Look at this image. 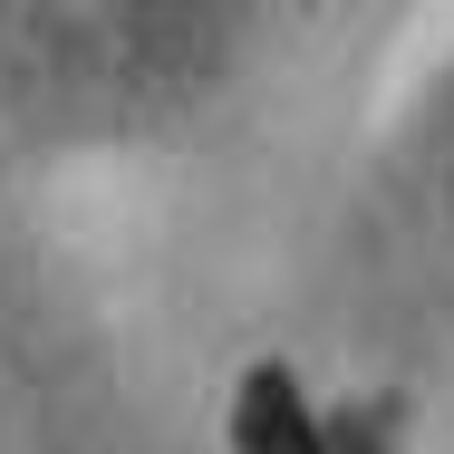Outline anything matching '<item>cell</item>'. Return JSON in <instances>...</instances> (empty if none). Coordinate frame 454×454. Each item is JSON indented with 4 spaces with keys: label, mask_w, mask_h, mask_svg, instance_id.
<instances>
[{
    "label": "cell",
    "mask_w": 454,
    "mask_h": 454,
    "mask_svg": "<svg viewBox=\"0 0 454 454\" xmlns=\"http://www.w3.org/2000/svg\"><path fill=\"white\" fill-rule=\"evenodd\" d=\"M232 454H329V435L309 426V406L280 367H252V387L232 406Z\"/></svg>",
    "instance_id": "1"
}]
</instances>
